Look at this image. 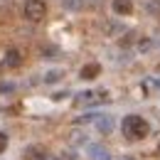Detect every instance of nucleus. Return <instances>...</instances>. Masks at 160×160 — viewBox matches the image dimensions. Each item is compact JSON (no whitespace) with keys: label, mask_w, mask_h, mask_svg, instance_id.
Here are the masks:
<instances>
[{"label":"nucleus","mask_w":160,"mask_h":160,"mask_svg":"<svg viewBox=\"0 0 160 160\" xmlns=\"http://www.w3.org/2000/svg\"><path fill=\"white\" fill-rule=\"evenodd\" d=\"M121 131H123V136L128 140H143L150 133V123L143 116H138V113H128L123 118V123H121Z\"/></svg>","instance_id":"f257e3e1"},{"label":"nucleus","mask_w":160,"mask_h":160,"mask_svg":"<svg viewBox=\"0 0 160 160\" xmlns=\"http://www.w3.org/2000/svg\"><path fill=\"white\" fill-rule=\"evenodd\" d=\"M25 18L30 22H42L47 18V2L44 0H27L25 2Z\"/></svg>","instance_id":"f03ea898"},{"label":"nucleus","mask_w":160,"mask_h":160,"mask_svg":"<svg viewBox=\"0 0 160 160\" xmlns=\"http://www.w3.org/2000/svg\"><path fill=\"white\" fill-rule=\"evenodd\" d=\"M86 155L91 160H113L111 153H108V148L101 145V143H86Z\"/></svg>","instance_id":"7ed1b4c3"},{"label":"nucleus","mask_w":160,"mask_h":160,"mask_svg":"<svg viewBox=\"0 0 160 160\" xmlns=\"http://www.w3.org/2000/svg\"><path fill=\"white\" fill-rule=\"evenodd\" d=\"M94 126H96V131H99V133L108 136V133L113 131L116 121H113V116H108V113H99V116H96V121H94Z\"/></svg>","instance_id":"20e7f679"},{"label":"nucleus","mask_w":160,"mask_h":160,"mask_svg":"<svg viewBox=\"0 0 160 160\" xmlns=\"http://www.w3.org/2000/svg\"><path fill=\"white\" fill-rule=\"evenodd\" d=\"M101 74V64L99 62H91V64H84L81 67V72H79V79L84 81H91V79H96Z\"/></svg>","instance_id":"39448f33"},{"label":"nucleus","mask_w":160,"mask_h":160,"mask_svg":"<svg viewBox=\"0 0 160 160\" xmlns=\"http://www.w3.org/2000/svg\"><path fill=\"white\" fill-rule=\"evenodd\" d=\"M25 158L27 160H49V155H47L44 145H27L25 148Z\"/></svg>","instance_id":"423d86ee"},{"label":"nucleus","mask_w":160,"mask_h":160,"mask_svg":"<svg viewBox=\"0 0 160 160\" xmlns=\"http://www.w3.org/2000/svg\"><path fill=\"white\" fill-rule=\"evenodd\" d=\"M111 10L116 15H121V18H126V15L133 12V0H113L111 2Z\"/></svg>","instance_id":"0eeeda50"},{"label":"nucleus","mask_w":160,"mask_h":160,"mask_svg":"<svg viewBox=\"0 0 160 160\" xmlns=\"http://www.w3.org/2000/svg\"><path fill=\"white\" fill-rule=\"evenodd\" d=\"M20 64H22V52H20V49H15V47H12V49H8V52H5V67L18 69Z\"/></svg>","instance_id":"6e6552de"},{"label":"nucleus","mask_w":160,"mask_h":160,"mask_svg":"<svg viewBox=\"0 0 160 160\" xmlns=\"http://www.w3.org/2000/svg\"><path fill=\"white\" fill-rule=\"evenodd\" d=\"M59 2L67 12H79L81 8H84V0H59Z\"/></svg>","instance_id":"1a4fd4ad"},{"label":"nucleus","mask_w":160,"mask_h":160,"mask_svg":"<svg viewBox=\"0 0 160 160\" xmlns=\"http://www.w3.org/2000/svg\"><path fill=\"white\" fill-rule=\"evenodd\" d=\"M62 77H64L62 69H49V72L44 74V84H57V81H62Z\"/></svg>","instance_id":"9d476101"},{"label":"nucleus","mask_w":160,"mask_h":160,"mask_svg":"<svg viewBox=\"0 0 160 160\" xmlns=\"http://www.w3.org/2000/svg\"><path fill=\"white\" fill-rule=\"evenodd\" d=\"M8 143H10V138H8V136H5L2 131H0V155H2L5 150H8Z\"/></svg>","instance_id":"9b49d317"},{"label":"nucleus","mask_w":160,"mask_h":160,"mask_svg":"<svg viewBox=\"0 0 160 160\" xmlns=\"http://www.w3.org/2000/svg\"><path fill=\"white\" fill-rule=\"evenodd\" d=\"M94 96H96L94 91H84V94H79V101H91Z\"/></svg>","instance_id":"f8f14e48"},{"label":"nucleus","mask_w":160,"mask_h":160,"mask_svg":"<svg viewBox=\"0 0 160 160\" xmlns=\"http://www.w3.org/2000/svg\"><path fill=\"white\" fill-rule=\"evenodd\" d=\"M49 160H62V158H49Z\"/></svg>","instance_id":"ddd939ff"},{"label":"nucleus","mask_w":160,"mask_h":160,"mask_svg":"<svg viewBox=\"0 0 160 160\" xmlns=\"http://www.w3.org/2000/svg\"><path fill=\"white\" fill-rule=\"evenodd\" d=\"M158 153H160V143H158Z\"/></svg>","instance_id":"4468645a"},{"label":"nucleus","mask_w":160,"mask_h":160,"mask_svg":"<svg viewBox=\"0 0 160 160\" xmlns=\"http://www.w3.org/2000/svg\"><path fill=\"white\" fill-rule=\"evenodd\" d=\"M126 160H128V158H126Z\"/></svg>","instance_id":"2eb2a0df"}]
</instances>
